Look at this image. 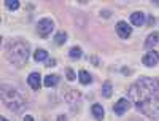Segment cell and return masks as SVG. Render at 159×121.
<instances>
[{"label":"cell","mask_w":159,"mask_h":121,"mask_svg":"<svg viewBox=\"0 0 159 121\" xmlns=\"http://www.w3.org/2000/svg\"><path fill=\"white\" fill-rule=\"evenodd\" d=\"M142 62H143V65H147V67L157 65V62H159V53L157 51H148L147 54L143 56Z\"/></svg>","instance_id":"obj_6"},{"label":"cell","mask_w":159,"mask_h":121,"mask_svg":"<svg viewBox=\"0 0 159 121\" xmlns=\"http://www.w3.org/2000/svg\"><path fill=\"white\" fill-rule=\"evenodd\" d=\"M111 94H113V88H111V83L110 81H105L102 85V96L103 97H111Z\"/></svg>","instance_id":"obj_14"},{"label":"cell","mask_w":159,"mask_h":121,"mask_svg":"<svg viewBox=\"0 0 159 121\" xmlns=\"http://www.w3.org/2000/svg\"><path fill=\"white\" fill-rule=\"evenodd\" d=\"M34 59H35L37 62H43V61L48 59V53H46L45 49H37V51L34 53Z\"/></svg>","instance_id":"obj_15"},{"label":"cell","mask_w":159,"mask_h":121,"mask_svg":"<svg viewBox=\"0 0 159 121\" xmlns=\"http://www.w3.org/2000/svg\"><path fill=\"white\" fill-rule=\"evenodd\" d=\"M2 100L11 110H22V99L16 89L3 86L2 88Z\"/></svg>","instance_id":"obj_3"},{"label":"cell","mask_w":159,"mask_h":121,"mask_svg":"<svg viewBox=\"0 0 159 121\" xmlns=\"http://www.w3.org/2000/svg\"><path fill=\"white\" fill-rule=\"evenodd\" d=\"M10 61L16 65H22L29 58V45L24 40H13L8 46Z\"/></svg>","instance_id":"obj_2"},{"label":"cell","mask_w":159,"mask_h":121,"mask_svg":"<svg viewBox=\"0 0 159 121\" xmlns=\"http://www.w3.org/2000/svg\"><path fill=\"white\" fill-rule=\"evenodd\" d=\"M65 99H67L69 104H75V102H80V99H81V97H80V92L78 91H72V92L67 94V97H65Z\"/></svg>","instance_id":"obj_17"},{"label":"cell","mask_w":159,"mask_h":121,"mask_svg":"<svg viewBox=\"0 0 159 121\" xmlns=\"http://www.w3.org/2000/svg\"><path fill=\"white\" fill-rule=\"evenodd\" d=\"M130 32H132V27L127 24V22H118L116 24V34L118 37H121V38H129L130 37Z\"/></svg>","instance_id":"obj_7"},{"label":"cell","mask_w":159,"mask_h":121,"mask_svg":"<svg viewBox=\"0 0 159 121\" xmlns=\"http://www.w3.org/2000/svg\"><path fill=\"white\" fill-rule=\"evenodd\" d=\"M59 75H56V73H51V75H48V77H45V86L46 88H52V86H56L57 83H59Z\"/></svg>","instance_id":"obj_12"},{"label":"cell","mask_w":159,"mask_h":121,"mask_svg":"<svg viewBox=\"0 0 159 121\" xmlns=\"http://www.w3.org/2000/svg\"><path fill=\"white\" fill-rule=\"evenodd\" d=\"M130 22H132V26L140 27V26H143L145 22H147V16H145L142 11H135V13L130 15Z\"/></svg>","instance_id":"obj_9"},{"label":"cell","mask_w":159,"mask_h":121,"mask_svg":"<svg viewBox=\"0 0 159 121\" xmlns=\"http://www.w3.org/2000/svg\"><path fill=\"white\" fill-rule=\"evenodd\" d=\"M0 121H8V119H7L5 116H2V118H0Z\"/></svg>","instance_id":"obj_22"},{"label":"cell","mask_w":159,"mask_h":121,"mask_svg":"<svg viewBox=\"0 0 159 121\" xmlns=\"http://www.w3.org/2000/svg\"><path fill=\"white\" fill-rule=\"evenodd\" d=\"M24 121H34V118L30 115H27V116H24Z\"/></svg>","instance_id":"obj_21"},{"label":"cell","mask_w":159,"mask_h":121,"mask_svg":"<svg viewBox=\"0 0 159 121\" xmlns=\"http://www.w3.org/2000/svg\"><path fill=\"white\" fill-rule=\"evenodd\" d=\"M65 77H67V80L73 81V80H75V72H73V69H65Z\"/></svg>","instance_id":"obj_20"},{"label":"cell","mask_w":159,"mask_h":121,"mask_svg":"<svg viewBox=\"0 0 159 121\" xmlns=\"http://www.w3.org/2000/svg\"><path fill=\"white\" fill-rule=\"evenodd\" d=\"M129 109H130V102H129L127 99H119V100L113 105V112H115V115H118V116L124 115Z\"/></svg>","instance_id":"obj_5"},{"label":"cell","mask_w":159,"mask_h":121,"mask_svg":"<svg viewBox=\"0 0 159 121\" xmlns=\"http://www.w3.org/2000/svg\"><path fill=\"white\" fill-rule=\"evenodd\" d=\"M52 29H54V22H52L49 18H45V19H42L37 24V32H38V35L42 38L48 37L52 32Z\"/></svg>","instance_id":"obj_4"},{"label":"cell","mask_w":159,"mask_h":121,"mask_svg":"<svg viewBox=\"0 0 159 121\" xmlns=\"http://www.w3.org/2000/svg\"><path fill=\"white\" fill-rule=\"evenodd\" d=\"M65 42H67V34L62 32V30H61V32H57V34H56V37H54V43L61 46V45H64Z\"/></svg>","instance_id":"obj_16"},{"label":"cell","mask_w":159,"mask_h":121,"mask_svg":"<svg viewBox=\"0 0 159 121\" xmlns=\"http://www.w3.org/2000/svg\"><path fill=\"white\" fill-rule=\"evenodd\" d=\"M5 7L8 10H11V11H15V10L19 8V2L18 0H5Z\"/></svg>","instance_id":"obj_19"},{"label":"cell","mask_w":159,"mask_h":121,"mask_svg":"<svg viewBox=\"0 0 159 121\" xmlns=\"http://www.w3.org/2000/svg\"><path fill=\"white\" fill-rule=\"evenodd\" d=\"M91 112H92V116H94L97 121H102L103 119V107L100 104H94L91 107Z\"/></svg>","instance_id":"obj_11"},{"label":"cell","mask_w":159,"mask_h":121,"mask_svg":"<svg viewBox=\"0 0 159 121\" xmlns=\"http://www.w3.org/2000/svg\"><path fill=\"white\" fill-rule=\"evenodd\" d=\"M129 97L139 112L153 119H159V78H139L130 86Z\"/></svg>","instance_id":"obj_1"},{"label":"cell","mask_w":159,"mask_h":121,"mask_svg":"<svg viewBox=\"0 0 159 121\" xmlns=\"http://www.w3.org/2000/svg\"><path fill=\"white\" fill-rule=\"evenodd\" d=\"M27 83H29V86L32 88V89H40V86H42V77H40V73L38 72H34V73H30L29 77H27Z\"/></svg>","instance_id":"obj_8"},{"label":"cell","mask_w":159,"mask_h":121,"mask_svg":"<svg viewBox=\"0 0 159 121\" xmlns=\"http://www.w3.org/2000/svg\"><path fill=\"white\" fill-rule=\"evenodd\" d=\"M81 54H83V51H81V48H80V46H73L69 51V56L72 59H80V58H81Z\"/></svg>","instance_id":"obj_18"},{"label":"cell","mask_w":159,"mask_h":121,"mask_svg":"<svg viewBox=\"0 0 159 121\" xmlns=\"http://www.w3.org/2000/svg\"><path fill=\"white\" fill-rule=\"evenodd\" d=\"M159 43V32H151L148 37H147V40H145V49H150V48H153V46H156Z\"/></svg>","instance_id":"obj_10"},{"label":"cell","mask_w":159,"mask_h":121,"mask_svg":"<svg viewBox=\"0 0 159 121\" xmlns=\"http://www.w3.org/2000/svg\"><path fill=\"white\" fill-rule=\"evenodd\" d=\"M78 78H80V81H81L83 85H89V83H92V77L89 75L88 70H80Z\"/></svg>","instance_id":"obj_13"}]
</instances>
